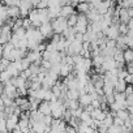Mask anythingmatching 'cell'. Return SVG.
I'll list each match as a JSON object with an SVG mask.
<instances>
[{"mask_svg": "<svg viewBox=\"0 0 133 133\" xmlns=\"http://www.w3.org/2000/svg\"><path fill=\"white\" fill-rule=\"evenodd\" d=\"M50 104H51V116L54 119H61L64 115V111H65L64 103L60 99H56V101L50 102Z\"/></svg>", "mask_w": 133, "mask_h": 133, "instance_id": "cell-1", "label": "cell"}, {"mask_svg": "<svg viewBox=\"0 0 133 133\" xmlns=\"http://www.w3.org/2000/svg\"><path fill=\"white\" fill-rule=\"evenodd\" d=\"M51 24H52V29H54L55 34H63L64 30H66V28H68L66 18H64V17H57Z\"/></svg>", "mask_w": 133, "mask_h": 133, "instance_id": "cell-2", "label": "cell"}, {"mask_svg": "<svg viewBox=\"0 0 133 133\" xmlns=\"http://www.w3.org/2000/svg\"><path fill=\"white\" fill-rule=\"evenodd\" d=\"M26 39H28V41H35V42L39 44V43H42V41H43L44 38L42 37V34H41V31H39L38 28L31 26V28L26 29Z\"/></svg>", "mask_w": 133, "mask_h": 133, "instance_id": "cell-3", "label": "cell"}, {"mask_svg": "<svg viewBox=\"0 0 133 133\" xmlns=\"http://www.w3.org/2000/svg\"><path fill=\"white\" fill-rule=\"evenodd\" d=\"M3 94L4 95H7L8 98H11V99H16L17 97H18V94H17V88L9 81V82H7V84H4V90H3Z\"/></svg>", "mask_w": 133, "mask_h": 133, "instance_id": "cell-4", "label": "cell"}, {"mask_svg": "<svg viewBox=\"0 0 133 133\" xmlns=\"http://www.w3.org/2000/svg\"><path fill=\"white\" fill-rule=\"evenodd\" d=\"M18 8H20V15L22 18H26L30 13V11L34 8L33 4L29 2V0H22V2L18 4Z\"/></svg>", "mask_w": 133, "mask_h": 133, "instance_id": "cell-5", "label": "cell"}, {"mask_svg": "<svg viewBox=\"0 0 133 133\" xmlns=\"http://www.w3.org/2000/svg\"><path fill=\"white\" fill-rule=\"evenodd\" d=\"M28 18L30 20V22H31V25H33L34 28H39V26L42 25L41 18H39V9H38V8H33V9L30 11Z\"/></svg>", "mask_w": 133, "mask_h": 133, "instance_id": "cell-6", "label": "cell"}, {"mask_svg": "<svg viewBox=\"0 0 133 133\" xmlns=\"http://www.w3.org/2000/svg\"><path fill=\"white\" fill-rule=\"evenodd\" d=\"M39 31L42 34L43 38H51L55 33H54V29H52V24L51 22H46V24H42L39 28Z\"/></svg>", "mask_w": 133, "mask_h": 133, "instance_id": "cell-7", "label": "cell"}, {"mask_svg": "<svg viewBox=\"0 0 133 133\" xmlns=\"http://www.w3.org/2000/svg\"><path fill=\"white\" fill-rule=\"evenodd\" d=\"M114 97H115V103L119 104L120 110H127V107H128V103H127V95H125L124 93H115Z\"/></svg>", "mask_w": 133, "mask_h": 133, "instance_id": "cell-8", "label": "cell"}, {"mask_svg": "<svg viewBox=\"0 0 133 133\" xmlns=\"http://www.w3.org/2000/svg\"><path fill=\"white\" fill-rule=\"evenodd\" d=\"M102 16L95 8H90L89 12L86 13V17L89 20V22H97V21H102Z\"/></svg>", "mask_w": 133, "mask_h": 133, "instance_id": "cell-9", "label": "cell"}, {"mask_svg": "<svg viewBox=\"0 0 133 133\" xmlns=\"http://www.w3.org/2000/svg\"><path fill=\"white\" fill-rule=\"evenodd\" d=\"M115 5L114 4V0H102V3L97 7V11L101 13V15H106L110 9V7Z\"/></svg>", "mask_w": 133, "mask_h": 133, "instance_id": "cell-10", "label": "cell"}, {"mask_svg": "<svg viewBox=\"0 0 133 133\" xmlns=\"http://www.w3.org/2000/svg\"><path fill=\"white\" fill-rule=\"evenodd\" d=\"M11 82L17 88V89H28L26 85H28V80L22 76H18V77H12L11 78Z\"/></svg>", "mask_w": 133, "mask_h": 133, "instance_id": "cell-11", "label": "cell"}, {"mask_svg": "<svg viewBox=\"0 0 133 133\" xmlns=\"http://www.w3.org/2000/svg\"><path fill=\"white\" fill-rule=\"evenodd\" d=\"M18 120L20 117L17 115H11L7 117V130L8 132H12L13 129L17 128V124H18Z\"/></svg>", "mask_w": 133, "mask_h": 133, "instance_id": "cell-12", "label": "cell"}, {"mask_svg": "<svg viewBox=\"0 0 133 133\" xmlns=\"http://www.w3.org/2000/svg\"><path fill=\"white\" fill-rule=\"evenodd\" d=\"M102 68H103L104 73L115 69L116 68V61L114 60V57H104V61L102 64Z\"/></svg>", "mask_w": 133, "mask_h": 133, "instance_id": "cell-13", "label": "cell"}, {"mask_svg": "<svg viewBox=\"0 0 133 133\" xmlns=\"http://www.w3.org/2000/svg\"><path fill=\"white\" fill-rule=\"evenodd\" d=\"M108 39H112V41H116L119 38V29H117V25H110V28L107 29L106 34H104Z\"/></svg>", "mask_w": 133, "mask_h": 133, "instance_id": "cell-14", "label": "cell"}, {"mask_svg": "<svg viewBox=\"0 0 133 133\" xmlns=\"http://www.w3.org/2000/svg\"><path fill=\"white\" fill-rule=\"evenodd\" d=\"M75 12V7H72L71 4H65L60 8V17H64V18H68L69 16H72Z\"/></svg>", "mask_w": 133, "mask_h": 133, "instance_id": "cell-15", "label": "cell"}, {"mask_svg": "<svg viewBox=\"0 0 133 133\" xmlns=\"http://www.w3.org/2000/svg\"><path fill=\"white\" fill-rule=\"evenodd\" d=\"M25 57H26L31 64H34V63H37V60H41V59H42V54L38 52L37 50H30V51L26 54Z\"/></svg>", "mask_w": 133, "mask_h": 133, "instance_id": "cell-16", "label": "cell"}, {"mask_svg": "<svg viewBox=\"0 0 133 133\" xmlns=\"http://www.w3.org/2000/svg\"><path fill=\"white\" fill-rule=\"evenodd\" d=\"M106 111H103L102 108H93V111L90 112L91 115V119L94 120H98V121H103V119L106 117Z\"/></svg>", "mask_w": 133, "mask_h": 133, "instance_id": "cell-17", "label": "cell"}, {"mask_svg": "<svg viewBox=\"0 0 133 133\" xmlns=\"http://www.w3.org/2000/svg\"><path fill=\"white\" fill-rule=\"evenodd\" d=\"M73 68L75 66H72V65H68V64H61L60 63V73H59V76H61V77H68L71 73H72V71H73Z\"/></svg>", "mask_w": 133, "mask_h": 133, "instance_id": "cell-18", "label": "cell"}, {"mask_svg": "<svg viewBox=\"0 0 133 133\" xmlns=\"http://www.w3.org/2000/svg\"><path fill=\"white\" fill-rule=\"evenodd\" d=\"M91 101H93V98H91V95L88 94V93H85V94H82V95L78 97V103H80V106H81L82 108H85L86 106H90V104H91Z\"/></svg>", "mask_w": 133, "mask_h": 133, "instance_id": "cell-19", "label": "cell"}, {"mask_svg": "<svg viewBox=\"0 0 133 133\" xmlns=\"http://www.w3.org/2000/svg\"><path fill=\"white\" fill-rule=\"evenodd\" d=\"M38 111L42 114V115H51V104H50V102H47V101H42L41 102V104L38 106Z\"/></svg>", "mask_w": 133, "mask_h": 133, "instance_id": "cell-20", "label": "cell"}, {"mask_svg": "<svg viewBox=\"0 0 133 133\" xmlns=\"http://www.w3.org/2000/svg\"><path fill=\"white\" fill-rule=\"evenodd\" d=\"M119 20H120L121 24H128V22H129L130 17H129V15H128L127 8H123V7H121V8L119 9Z\"/></svg>", "mask_w": 133, "mask_h": 133, "instance_id": "cell-21", "label": "cell"}, {"mask_svg": "<svg viewBox=\"0 0 133 133\" xmlns=\"http://www.w3.org/2000/svg\"><path fill=\"white\" fill-rule=\"evenodd\" d=\"M8 15H9V18H13V20H16V18H18L21 15H20V8H18V5H11V7H8Z\"/></svg>", "mask_w": 133, "mask_h": 133, "instance_id": "cell-22", "label": "cell"}, {"mask_svg": "<svg viewBox=\"0 0 133 133\" xmlns=\"http://www.w3.org/2000/svg\"><path fill=\"white\" fill-rule=\"evenodd\" d=\"M0 20L4 24L9 20V15H8V7L7 5H0Z\"/></svg>", "mask_w": 133, "mask_h": 133, "instance_id": "cell-23", "label": "cell"}, {"mask_svg": "<svg viewBox=\"0 0 133 133\" xmlns=\"http://www.w3.org/2000/svg\"><path fill=\"white\" fill-rule=\"evenodd\" d=\"M127 82L121 78L117 80V82L115 84V93H124L125 91V88H127Z\"/></svg>", "mask_w": 133, "mask_h": 133, "instance_id": "cell-24", "label": "cell"}, {"mask_svg": "<svg viewBox=\"0 0 133 133\" xmlns=\"http://www.w3.org/2000/svg\"><path fill=\"white\" fill-rule=\"evenodd\" d=\"M123 56H124V61L125 64H129L133 61V48H127L123 51Z\"/></svg>", "mask_w": 133, "mask_h": 133, "instance_id": "cell-25", "label": "cell"}, {"mask_svg": "<svg viewBox=\"0 0 133 133\" xmlns=\"http://www.w3.org/2000/svg\"><path fill=\"white\" fill-rule=\"evenodd\" d=\"M7 72L11 75V77H18L20 75H21V72L15 66V64L13 63H11L9 65H8V68H7Z\"/></svg>", "mask_w": 133, "mask_h": 133, "instance_id": "cell-26", "label": "cell"}, {"mask_svg": "<svg viewBox=\"0 0 133 133\" xmlns=\"http://www.w3.org/2000/svg\"><path fill=\"white\" fill-rule=\"evenodd\" d=\"M102 90H103V94H104L106 97L114 95V94H115V86L111 85V84H104V86H103Z\"/></svg>", "mask_w": 133, "mask_h": 133, "instance_id": "cell-27", "label": "cell"}, {"mask_svg": "<svg viewBox=\"0 0 133 133\" xmlns=\"http://www.w3.org/2000/svg\"><path fill=\"white\" fill-rule=\"evenodd\" d=\"M78 90L76 89H68V91H66V98L68 99H72V101H78Z\"/></svg>", "mask_w": 133, "mask_h": 133, "instance_id": "cell-28", "label": "cell"}, {"mask_svg": "<svg viewBox=\"0 0 133 133\" xmlns=\"http://www.w3.org/2000/svg\"><path fill=\"white\" fill-rule=\"evenodd\" d=\"M89 9H90V4H89V3H78V4H77V12H78V13L86 15V13L89 12Z\"/></svg>", "mask_w": 133, "mask_h": 133, "instance_id": "cell-29", "label": "cell"}, {"mask_svg": "<svg viewBox=\"0 0 133 133\" xmlns=\"http://www.w3.org/2000/svg\"><path fill=\"white\" fill-rule=\"evenodd\" d=\"M39 18H41V22L42 24H46V22H50V16H48V11L47 9H39Z\"/></svg>", "mask_w": 133, "mask_h": 133, "instance_id": "cell-30", "label": "cell"}, {"mask_svg": "<svg viewBox=\"0 0 133 133\" xmlns=\"http://www.w3.org/2000/svg\"><path fill=\"white\" fill-rule=\"evenodd\" d=\"M115 116H116V117H119V119H121L123 121H125V120H128V119L130 117V115H129L128 110H119V111H116Z\"/></svg>", "mask_w": 133, "mask_h": 133, "instance_id": "cell-31", "label": "cell"}, {"mask_svg": "<svg viewBox=\"0 0 133 133\" xmlns=\"http://www.w3.org/2000/svg\"><path fill=\"white\" fill-rule=\"evenodd\" d=\"M103 61H104V56H103L102 54L93 56V65L95 66V68H97V66H102Z\"/></svg>", "mask_w": 133, "mask_h": 133, "instance_id": "cell-32", "label": "cell"}, {"mask_svg": "<svg viewBox=\"0 0 133 133\" xmlns=\"http://www.w3.org/2000/svg\"><path fill=\"white\" fill-rule=\"evenodd\" d=\"M91 115H90V112H88V111H82V114H81V116H80V121H82V123H86V124H89L90 125V123H91Z\"/></svg>", "mask_w": 133, "mask_h": 133, "instance_id": "cell-33", "label": "cell"}, {"mask_svg": "<svg viewBox=\"0 0 133 133\" xmlns=\"http://www.w3.org/2000/svg\"><path fill=\"white\" fill-rule=\"evenodd\" d=\"M47 11H48V16L51 20L60 17V8H47Z\"/></svg>", "mask_w": 133, "mask_h": 133, "instance_id": "cell-34", "label": "cell"}, {"mask_svg": "<svg viewBox=\"0 0 133 133\" xmlns=\"http://www.w3.org/2000/svg\"><path fill=\"white\" fill-rule=\"evenodd\" d=\"M102 123H103V125H104V127H107V128H108V127H111V125L114 124V116L110 114V111L106 114V117L103 119V121H102Z\"/></svg>", "mask_w": 133, "mask_h": 133, "instance_id": "cell-35", "label": "cell"}, {"mask_svg": "<svg viewBox=\"0 0 133 133\" xmlns=\"http://www.w3.org/2000/svg\"><path fill=\"white\" fill-rule=\"evenodd\" d=\"M11 75L7 72V71H4V72H0V82L2 84H7V82H9L11 81Z\"/></svg>", "mask_w": 133, "mask_h": 133, "instance_id": "cell-36", "label": "cell"}, {"mask_svg": "<svg viewBox=\"0 0 133 133\" xmlns=\"http://www.w3.org/2000/svg\"><path fill=\"white\" fill-rule=\"evenodd\" d=\"M11 63H12V61H9V60H8V59H5V57H2V59H0V72L7 71L8 65H9Z\"/></svg>", "mask_w": 133, "mask_h": 133, "instance_id": "cell-37", "label": "cell"}, {"mask_svg": "<svg viewBox=\"0 0 133 133\" xmlns=\"http://www.w3.org/2000/svg\"><path fill=\"white\" fill-rule=\"evenodd\" d=\"M77 16H78V15L73 13L72 16H69L68 18H66V24H68L69 28H75V25L77 24Z\"/></svg>", "mask_w": 133, "mask_h": 133, "instance_id": "cell-38", "label": "cell"}, {"mask_svg": "<svg viewBox=\"0 0 133 133\" xmlns=\"http://www.w3.org/2000/svg\"><path fill=\"white\" fill-rule=\"evenodd\" d=\"M117 29H119V34H120V35H127L128 31H129L128 25H127V24H121V22L117 25Z\"/></svg>", "mask_w": 133, "mask_h": 133, "instance_id": "cell-39", "label": "cell"}, {"mask_svg": "<svg viewBox=\"0 0 133 133\" xmlns=\"http://www.w3.org/2000/svg\"><path fill=\"white\" fill-rule=\"evenodd\" d=\"M63 2L61 0H48V8H61Z\"/></svg>", "mask_w": 133, "mask_h": 133, "instance_id": "cell-40", "label": "cell"}, {"mask_svg": "<svg viewBox=\"0 0 133 133\" xmlns=\"http://www.w3.org/2000/svg\"><path fill=\"white\" fill-rule=\"evenodd\" d=\"M123 127H119V125H115V124H112L111 127H108V133H121L123 132Z\"/></svg>", "mask_w": 133, "mask_h": 133, "instance_id": "cell-41", "label": "cell"}, {"mask_svg": "<svg viewBox=\"0 0 133 133\" xmlns=\"http://www.w3.org/2000/svg\"><path fill=\"white\" fill-rule=\"evenodd\" d=\"M0 133H8L7 130V119L0 117Z\"/></svg>", "mask_w": 133, "mask_h": 133, "instance_id": "cell-42", "label": "cell"}, {"mask_svg": "<svg viewBox=\"0 0 133 133\" xmlns=\"http://www.w3.org/2000/svg\"><path fill=\"white\" fill-rule=\"evenodd\" d=\"M35 8H38V9H47L48 8V0H41Z\"/></svg>", "mask_w": 133, "mask_h": 133, "instance_id": "cell-43", "label": "cell"}, {"mask_svg": "<svg viewBox=\"0 0 133 133\" xmlns=\"http://www.w3.org/2000/svg\"><path fill=\"white\" fill-rule=\"evenodd\" d=\"M21 64H22V69H24V71H25V69H28L29 66L31 65V63H30L26 57H22V59H21Z\"/></svg>", "mask_w": 133, "mask_h": 133, "instance_id": "cell-44", "label": "cell"}, {"mask_svg": "<svg viewBox=\"0 0 133 133\" xmlns=\"http://www.w3.org/2000/svg\"><path fill=\"white\" fill-rule=\"evenodd\" d=\"M46 51H50V52L57 51V50H56V44H55L54 42H50L48 44H46Z\"/></svg>", "mask_w": 133, "mask_h": 133, "instance_id": "cell-45", "label": "cell"}, {"mask_svg": "<svg viewBox=\"0 0 133 133\" xmlns=\"http://www.w3.org/2000/svg\"><path fill=\"white\" fill-rule=\"evenodd\" d=\"M52 119H54V117H52L51 115H46V116H43V120H42V121H43V123H44V124H46L47 127H51Z\"/></svg>", "mask_w": 133, "mask_h": 133, "instance_id": "cell-46", "label": "cell"}, {"mask_svg": "<svg viewBox=\"0 0 133 133\" xmlns=\"http://www.w3.org/2000/svg\"><path fill=\"white\" fill-rule=\"evenodd\" d=\"M4 2V4L7 5V7H11V5H18V2L17 0H3Z\"/></svg>", "mask_w": 133, "mask_h": 133, "instance_id": "cell-47", "label": "cell"}, {"mask_svg": "<svg viewBox=\"0 0 133 133\" xmlns=\"http://www.w3.org/2000/svg\"><path fill=\"white\" fill-rule=\"evenodd\" d=\"M124 94H125L127 97L132 95V94H133V86H132V85H127V88H125V91H124Z\"/></svg>", "mask_w": 133, "mask_h": 133, "instance_id": "cell-48", "label": "cell"}, {"mask_svg": "<svg viewBox=\"0 0 133 133\" xmlns=\"http://www.w3.org/2000/svg\"><path fill=\"white\" fill-rule=\"evenodd\" d=\"M91 106H93V108H101V101H99V98L93 99L91 101Z\"/></svg>", "mask_w": 133, "mask_h": 133, "instance_id": "cell-49", "label": "cell"}, {"mask_svg": "<svg viewBox=\"0 0 133 133\" xmlns=\"http://www.w3.org/2000/svg\"><path fill=\"white\" fill-rule=\"evenodd\" d=\"M124 81L128 84V85H133V75H130V73H128V76L124 78Z\"/></svg>", "mask_w": 133, "mask_h": 133, "instance_id": "cell-50", "label": "cell"}, {"mask_svg": "<svg viewBox=\"0 0 133 133\" xmlns=\"http://www.w3.org/2000/svg\"><path fill=\"white\" fill-rule=\"evenodd\" d=\"M114 124L115 125H119V127H123V124H124V121L121 120V119H119V117H114Z\"/></svg>", "mask_w": 133, "mask_h": 133, "instance_id": "cell-51", "label": "cell"}, {"mask_svg": "<svg viewBox=\"0 0 133 133\" xmlns=\"http://www.w3.org/2000/svg\"><path fill=\"white\" fill-rule=\"evenodd\" d=\"M127 71H128V73L133 75V61L129 63V64H127Z\"/></svg>", "mask_w": 133, "mask_h": 133, "instance_id": "cell-52", "label": "cell"}, {"mask_svg": "<svg viewBox=\"0 0 133 133\" xmlns=\"http://www.w3.org/2000/svg\"><path fill=\"white\" fill-rule=\"evenodd\" d=\"M3 54H4V44L0 43V59L3 57Z\"/></svg>", "mask_w": 133, "mask_h": 133, "instance_id": "cell-53", "label": "cell"}, {"mask_svg": "<svg viewBox=\"0 0 133 133\" xmlns=\"http://www.w3.org/2000/svg\"><path fill=\"white\" fill-rule=\"evenodd\" d=\"M29 2H30V3H31V4H33V7H34V8H35V7H37V5H38V3H39V2H41V0H29Z\"/></svg>", "mask_w": 133, "mask_h": 133, "instance_id": "cell-54", "label": "cell"}, {"mask_svg": "<svg viewBox=\"0 0 133 133\" xmlns=\"http://www.w3.org/2000/svg\"><path fill=\"white\" fill-rule=\"evenodd\" d=\"M127 110H128L129 115H132V116H133V106H128V107H127Z\"/></svg>", "mask_w": 133, "mask_h": 133, "instance_id": "cell-55", "label": "cell"}, {"mask_svg": "<svg viewBox=\"0 0 133 133\" xmlns=\"http://www.w3.org/2000/svg\"><path fill=\"white\" fill-rule=\"evenodd\" d=\"M11 133H24V130H21L20 128H16V129H13Z\"/></svg>", "mask_w": 133, "mask_h": 133, "instance_id": "cell-56", "label": "cell"}, {"mask_svg": "<svg viewBox=\"0 0 133 133\" xmlns=\"http://www.w3.org/2000/svg\"><path fill=\"white\" fill-rule=\"evenodd\" d=\"M128 35H130V37L133 38V29H130V30L128 31Z\"/></svg>", "mask_w": 133, "mask_h": 133, "instance_id": "cell-57", "label": "cell"}, {"mask_svg": "<svg viewBox=\"0 0 133 133\" xmlns=\"http://www.w3.org/2000/svg\"><path fill=\"white\" fill-rule=\"evenodd\" d=\"M78 3H88V0H78Z\"/></svg>", "mask_w": 133, "mask_h": 133, "instance_id": "cell-58", "label": "cell"}, {"mask_svg": "<svg viewBox=\"0 0 133 133\" xmlns=\"http://www.w3.org/2000/svg\"><path fill=\"white\" fill-rule=\"evenodd\" d=\"M3 26H4V22H3L2 20H0V28H3Z\"/></svg>", "mask_w": 133, "mask_h": 133, "instance_id": "cell-59", "label": "cell"}, {"mask_svg": "<svg viewBox=\"0 0 133 133\" xmlns=\"http://www.w3.org/2000/svg\"><path fill=\"white\" fill-rule=\"evenodd\" d=\"M60 133H66V130H63V132H60Z\"/></svg>", "mask_w": 133, "mask_h": 133, "instance_id": "cell-60", "label": "cell"}, {"mask_svg": "<svg viewBox=\"0 0 133 133\" xmlns=\"http://www.w3.org/2000/svg\"><path fill=\"white\" fill-rule=\"evenodd\" d=\"M132 86H133V85H132Z\"/></svg>", "mask_w": 133, "mask_h": 133, "instance_id": "cell-61", "label": "cell"}]
</instances>
